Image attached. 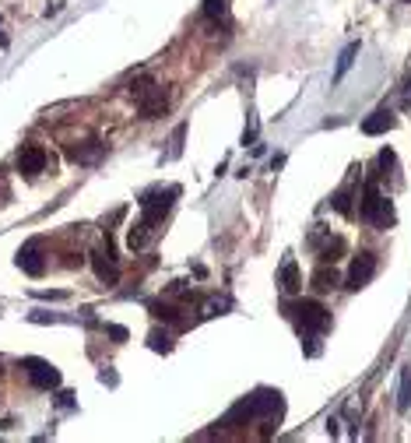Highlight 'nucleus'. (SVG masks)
I'll list each match as a JSON object with an SVG mask.
<instances>
[{
  "label": "nucleus",
  "instance_id": "obj_1",
  "mask_svg": "<svg viewBox=\"0 0 411 443\" xmlns=\"http://www.w3.org/2000/svg\"><path fill=\"white\" fill-rule=\"evenodd\" d=\"M285 415V397L281 390H271V387H260L253 390L250 397L236 401L229 408V415L222 418V425H246V422H281Z\"/></svg>",
  "mask_w": 411,
  "mask_h": 443
},
{
  "label": "nucleus",
  "instance_id": "obj_2",
  "mask_svg": "<svg viewBox=\"0 0 411 443\" xmlns=\"http://www.w3.org/2000/svg\"><path fill=\"white\" fill-rule=\"evenodd\" d=\"M285 313L299 324V331L306 334V338H316V334H323L327 331V324H330V313L316 303V299H299V303H285Z\"/></svg>",
  "mask_w": 411,
  "mask_h": 443
},
{
  "label": "nucleus",
  "instance_id": "obj_3",
  "mask_svg": "<svg viewBox=\"0 0 411 443\" xmlns=\"http://www.w3.org/2000/svg\"><path fill=\"white\" fill-rule=\"evenodd\" d=\"M130 95H134V102H137V109H141V120H158V116L169 109L165 92H162L151 78H141V81L130 88Z\"/></svg>",
  "mask_w": 411,
  "mask_h": 443
},
{
  "label": "nucleus",
  "instance_id": "obj_4",
  "mask_svg": "<svg viewBox=\"0 0 411 443\" xmlns=\"http://www.w3.org/2000/svg\"><path fill=\"white\" fill-rule=\"evenodd\" d=\"M179 197V186H165V190H148L137 204H141V222L144 226H158V222L172 211V200Z\"/></svg>",
  "mask_w": 411,
  "mask_h": 443
},
{
  "label": "nucleus",
  "instance_id": "obj_5",
  "mask_svg": "<svg viewBox=\"0 0 411 443\" xmlns=\"http://www.w3.org/2000/svg\"><path fill=\"white\" fill-rule=\"evenodd\" d=\"M22 369L29 373V383H32V387H39V390H53V387H60V369H57L50 359L29 355V359L22 362Z\"/></svg>",
  "mask_w": 411,
  "mask_h": 443
},
{
  "label": "nucleus",
  "instance_id": "obj_6",
  "mask_svg": "<svg viewBox=\"0 0 411 443\" xmlns=\"http://www.w3.org/2000/svg\"><path fill=\"white\" fill-rule=\"evenodd\" d=\"M372 275H376V254H358V257L351 261V268H348L344 289L358 292V289H365V285L372 282Z\"/></svg>",
  "mask_w": 411,
  "mask_h": 443
},
{
  "label": "nucleus",
  "instance_id": "obj_7",
  "mask_svg": "<svg viewBox=\"0 0 411 443\" xmlns=\"http://www.w3.org/2000/svg\"><path fill=\"white\" fill-rule=\"evenodd\" d=\"M92 264H95V275L106 285H116L120 282V264H116V250H113V240L109 236H106V247L99 254H92Z\"/></svg>",
  "mask_w": 411,
  "mask_h": 443
},
{
  "label": "nucleus",
  "instance_id": "obj_8",
  "mask_svg": "<svg viewBox=\"0 0 411 443\" xmlns=\"http://www.w3.org/2000/svg\"><path fill=\"white\" fill-rule=\"evenodd\" d=\"M18 268L32 278H39L46 271V254H43V243L39 240H29L22 250H18Z\"/></svg>",
  "mask_w": 411,
  "mask_h": 443
},
{
  "label": "nucleus",
  "instance_id": "obj_9",
  "mask_svg": "<svg viewBox=\"0 0 411 443\" xmlns=\"http://www.w3.org/2000/svg\"><path fill=\"white\" fill-rule=\"evenodd\" d=\"M15 165H18V172H22V176H39V172L46 169V151H43L39 144H22V151H18Z\"/></svg>",
  "mask_w": 411,
  "mask_h": 443
},
{
  "label": "nucleus",
  "instance_id": "obj_10",
  "mask_svg": "<svg viewBox=\"0 0 411 443\" xmlns=\"http://www.w3.org/2000/svg\"><path fill=\"white\" fill-rule=\"evenodd\" d=\"M102 151H106L102 141H81V144H71V148H67V158L78 162V165H92V162L102 158Z\"/></svg>",
  "mask_w": 411,
  "mask_h": 443
},
{
  "label": "nucleus",
  "instance_id": "obj_11",
  "mask_svg": "<svg viewBox=\"0 0 411 443\" xmlns=\"http://www.w3.org/2000/svg\"><path fill=\"white\" fill-rule=\"evenodd\" d=\"M379 183L369 176L365 179V186H362V207H358V214H362V222H369V226H372V214H376V204H379Z\"/></svg>",
  "mask_w": 411,
  "mask_h": 443
},
{
  "label": "nucleus",
  "instance_id": "obj_12",
  "mask_svg": "<svg viewBox=\"0 0 411 443\" xmlns=\"http://www.w3.org/2000/svg\"><path fill=\"white\" fill-rule=\"evenodd\" d=\"M390 127H393V113H390V109H376L372 116H365V120H362V134H369V137L386 134Z\"/></svg>",
  "mask_w": 411,
  "mask_h": 443
},
{
  "label": "nucleus",
  "instance_id": "obj_13",
  "mask_svg": "<svg viewBox=\"0 0 411 443\" xmlns=\"http://www.w3.org/2000/svg\"><path fill=\"white\" fill-rule=\"evenodd\" d=\"M313 289L316 292H330V289H337L341 285V278H337V271H334V264H320L316 271H313Z\"/></svg>",
  "mask_w": 411,
  "mask_h": 443
},
{
  "label": "nucleus",
  "instance_id": "obj_14",
  "mask_svg": "<svg viewBox=\"0 0 411 443\" xmlns=\"http://www.w3.org/2000/svg\"><path fill=\"white\" fill-rule=\"evenodd\" d=\"M278 282H281V289L292 296V292H299V285H302V278H299V264L288 257L285 264H281V275H278Z\"/></svg>",
  "mask_w": 411,
  "mask_h": 443
},
{
  "label": "nucleus",
  "instance_id": "obj_15",
  "mask_svg": "<svg viewBox=\"0 0 411 443\" xmlns=\"http://www.w3.org/2000/svg\"><path fill=\"white\" fill-rule=\"evenodd\" d=\"M355 57H358V43H348V46L341 50V57H337V67H334V81H341V78L348 74V67L355 64Z\"/></svg>",
  "mask_w": 411,
  "mask_h": 443
},
{
  "label": "nucleus",
  "instance_id": "obj_16",
  "mask_svg": "<svg viewBox=\"0 0 411 443\" xmlns=\"http://www.w3.org/2000/svg\"><path fill=\"white\" fill-rule=\"evenodd\" d=\"M148 240H151V226H144V222H134L130 233H127V247H130V250H141Z\"/></svg>",
  "mask_w": 411,
  "mask_h": 443
},
{
  "label": "nucleus",
  "instance_id": "obj_17",
  "mask_svg": "<svg viewBox=\"0 0 411 443\" xmlns=\"http://www.w3.org/2000/svg\"><path fill=\"white\" fill-rule=\"evenodd\" d=\"M204 18L211 22H229V0H204Z\"/></svg>",
  "mask_w": 411,
  "mask_h": 443
},
{
  "label": "nucleus",
  "instance_id": "obj_18",
  "mask_svg": "<svg viewBox=\"0 0 411 443\" xmlns=\"http://www.w3.org/2000/svg\"><path fill=\"white\" fill-rule=\"evenodd\" d=\"M351 197H355V176L334 193V207H337L341 214H351Z\"/></svg>",
  "mask_w": 411,
  "mask_h": 443
},
{
  "label": "nucleus",
  "instance_id": "obj_19",
  "mask_svg": "<svg viewBox=\"0 0 411 443\" xmlns=\"http://www.w3.org/2000/svg\"><path fill=\"white\" fill-rule=\"evenodd\" d=\"M344 250H348V243H344L341 236H334V240H330V243L320 250V264H334V261H337Z\"/></svg>",
  "mask_w": 411,
  "mask_h": 443
},
{
  "label": "nucleus",
  "instance_id": "obj_20",
  "mask_svg": "<svg viewBox=\"0 0 411 443\" xmlns=\"http://www.w3.org/2000/svg\"><path fill=\"white\" fill-rule=\"evenodd\" d=\"M397 408H411V369H400V390H397Z\"/></svg>",
  "mask_w": 411,
  "mask_h": 443
},
{
  "label": "nucleus",
  "instance_id": "obj_21",
  "mask_svg": "<svg viewBox=\"0 0 411 443\" xmlns=\"http://www.w3.org/2000/svg\"><path fill=\"white\" fill-rule=\"evenodd\" d=\"M148 310H151V317H158V320H179V310L169 306V303H151Z\"/></svg>",
  "mask_w": 411,
  "mask_h": 443
},
{
  "label": "nucleus",
  "instance_id": "obj_22",
  "mask_svg": "<svg viewBox=\"0 0 411 443\" xmlns=\"http://www.w3.org/2000/svg\"><path fill=\"white\" fill-rule=\"evenodd\" d=\"M148 345H151L155 352H172V338H169V334H158V331L148 338Z\"/></svg>",
  "mask_w": 411,
  "mask_h": 443
},
{
  "label": "nucleus",
  "instance_id": "obj_23",
  "mask_svg": "<svg viewBox=\"0 0 411 443\" xmlns=\"http://www.w3.org/2000/svg\"><path fill=\"white\" fill-rule=\"evenodd\" d=\"M106 334H109V338H116V341H127V327H120V324H109V327H106Z\"/></svg>",
  "mask_w": 411,
  "mask_h": 443
},
{
  "label": "nucleus",
  "instance_id": "obj_24",
  "mask_svg": "<svg viewBox=\"0 0 411 443\" xmlns=\"http://www.w3.org/2000/svg\"><path fill=\"white\" fill-rule=\"evenodd\" d=\"M39 299H67V292H36Z\"/></svg>",
  "mask_w": 411,
  "mask_h": 443
},
{
  "label": "nucleus",
  "instance_id": "obj_25",
  "mask_svg": "<svg viewBox=\"0 0 411 443\" xmlns=\"http://www.w3.org/2000/svg\"><path fill=\"white\" fill-rule=\"evenodd\" d=\"M390 162H393V151H390V148H386V151H379V165H390Z\"/></svg>",
  "mask_w": 411,
  "mask_h": 443
},
{
  "label": "nucleus",
  "instance_id": "obj_26",
  "mask_svg": "<svg viewBox=\"0 0 411 443\" xmlns=\"http://www.w3.org/2000/svg\"><path fill=\"white\" fill-rule=\"evenodd\" d=\"M71 397H74V394H67V390H64V394L57 397V404H60V408H71Z\"/></svg>",
  "mask_w": 411,
  "mask_h": 443
},
{
  "label": "nucleus",
  "instance_id": "obj_27",
  "mask_svg": "<svg viewBox=\"0 0 411 443\" xmlns=\"http://www.w3.org/2000/svg\"><path fill=\"white\" fill-rule=\"evenodd\" d=\"M404 4H411V0H404Z\"/></svg>",
  "mask_w": 411,
  "mask_h": 443
}]
</instances>
